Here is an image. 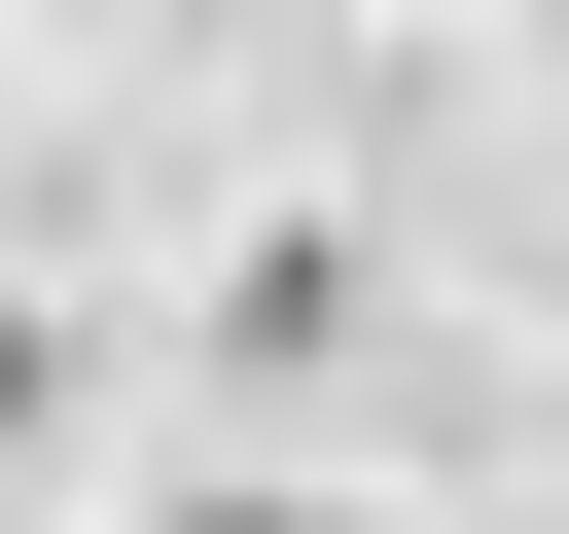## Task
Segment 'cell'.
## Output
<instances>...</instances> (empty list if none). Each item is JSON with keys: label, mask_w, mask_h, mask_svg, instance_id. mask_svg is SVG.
Here are the masks:
<instances>
[{"label": "cell", "mask_w": 569, "mask_h": 534, "mask_svg": "<svg viewBox=\"0 0 569 534\" xmlns=\"http://www.w3.org/2000/svg\"><path fill=\"white\" fill-rule=\"evenodd\" d=\"M0 427H36V320H0Z\"/></svg>", "instance_id": "6da1fadb"}, {"label": "cell", "mask_w": 569, "mask_h": 534, "mask_svg": "<svg viewBox=\"0 0 569 534\" xmlns=\"http://www.w3.org/2000/svg\"><path fill=\"white\" fill-rule=\"evenodd\" d=\"M213 534H249V498H213Z\"/></svg>", "instance_id": "7a4b0ae2"}]
</instances>
